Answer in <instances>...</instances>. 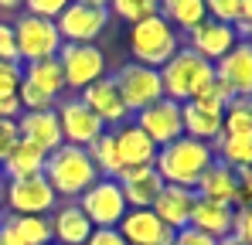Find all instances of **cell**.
<instances>
[{
    "label": "cell",
    "instance_id": "obj_7",
    "mask_svg": "<svg viewBox=\"0 0 252 245\" xmlns=\"http://www.w3.org/2000/svg\"><path fill=\"white\" fill-rule=\"evenodd\" d=\"M75 204L82 208V214L89 218L92 228H116V225L123 221V214L129 211L123 191H120V184H116V177H99L89 191L79 194Z\"/></svg>",
    "mask_w": 252,
    "mask_h": 245
},
{
    "label": "cell",
    "instance_id": "obj_15",
    "mask_svg": "<svg viewBox=\"0 0 252 245\" xmlns=\"http://www.w3.org/2000/svg\"><path fill=\"white\" fill-rule=\"evenodd\" d=\"M116 228L126 245H174V232L150 208H129Z\"/></svg>",
    "mask_w": 252,
    "mask_h": 245
},
{
    "label": "cell",
    "instance_id": "obj_27",
    "mask_svg": "<svg viewBox=\"0 0 252 245\" xmlns=\"http://www.w3.org/2000/svg\"><path fill=\"white\" fill-rule=\"evenodd\" d=\"M21 82H28L31 89L44 92L48 99H62L65 95V79H62V68L55 58H44V61H31V65H21Z\"/></svg>",
    "mask_w": 252,
    "mask_h": 245
},
{
    "label": "cell",
    "instance_id": "obj_5",
    "mask_svg": "<svg viewBox=\"0 0 252 245\" xmlns=\"http://www.w3.org/2000/svg\"><path fill=\"white\" fill-rule=\"evenodd\" d=\"M55 61L62 68V79H65V92L68 95H79L85 85H92L102 75H109L106 51L99 44H62L58 55H55Z\"/></svg>",
    "mask_w": 252,
    "mask_h": 245
},
{
    "label": "cell",
    "instance_id": "obj_47",
    "mask_svg": "<svg viewBox=\"0 0 252 245\" xmlns=\"http://www.w3.org/2000/svg\"><path fill=\"white\" fill-rule=\"evenodd\" d=\"M246 41H249V44H252V31H249V38H246Z\"/></svg>",
    "mask_w": 252,
    "mask_h": 245
},
{
    "label": "cell",
    "instance_id": "obj_28",
    "mask_svg": "<svg viewBox=\"0 0 252 245\" xmlns=\"http://www.w3.org/2000/svg\"><path fill=\"white\" fill-rule=\"evenodd\" d=\"M157 14L167 21L174 31L188 34L191 28H198L208 14H205V0H160Z\"/></svg>",
    "mask_w": 252,
    "mask_h": 245
},
{
    "label": "cell",
    "instance_id": "obj_1",
    "mask_svg": "<svg viewBox=\"0 0 252 245\" xmlns=\"http://www.w3.org/2000/svg\"><path fill=\"white\" fill-rule=\"evenodd\" d=\"M215 163V150L211 143H201V140H191V136H177L174 143L160 147L157 150V174L164 184H174V187H191L198 184V177Z\"/></svg>",
    "mask_w": 252,
    "mask_h": 245
},
{
    "label": "cell",
    "instance_id": "obj_23",
    "mask_svg": "<svg viewBox=\"0 0 252 245\" xmlns=\"http://www.w3.org/2000/svg\"><path fill=\"white\" fill-rule=\"evenodd\" d=\"M116 184H120V191H123V198H126V208H150L154 198L160 194V187H164V181H160V174H157L154 163L150 167L120 170Z\"/></svg>",
    "mask_w": 252,
    "mask_h": 245
},
{
    "label": "cell",
    "instance_id": "obj_41",
    "mask_svg": "<svg viewBox=\"0 0 252 245\" xmlns=\"http://www.w3.org/2000/svg\"><path fill=\"white\" fill-rule=\"evenodd\" d=\"M235 177H239V201L252 204V163L242 167V170H235Z\"/></svg>",
    "mask_w": 252,
    "mask_h": 245
},
{
    "label": "cell",
    "instance_id": "obj_44",
    "mask_svg": "<svg viewBox=\"0 0 252 245\" xmlns=\"http://www.w3.org/2000/svg\"><path fill=\"white\" fill-rule=\"evenodd\" d=\"M72 3H85V7H109V0H72Z\"/></svg>",
    "mask_w": 252,
    "mask_h": 245
},
{
    "label": "cell",
    "instance_id": "obj_35",
    "mask_svg": "<svg viewBox=\"0 0 252 245\" xmlns=\"http://www.w3.org/2000/svg\"><path fill=\"white\" fill-rule=\"evenodd\" d=\"M232 235L242 245H252V204H239L232 218Z\"/></svg>",
    "mask_w": 252,
    "mask_h": 245
},
{
    "label": "cell",
    "instance_id": "obj_22",
    "mask_svg": "<svg viewBox=\"0 0 252 245\" xmlns=\"http://www.w3.org/2000/svg\"><path fill=\"white\" fill-rule=\"evenodd\" d=\"M3 245H51V225L44 214H0Z\"/></svg>",
    "mask_w": 252,
    "mask_h": 245
},
{
    "label": "cell",
    "instance_id": "obj_34",
    "mask_svg": "<svg viewBox=\"0 0 252 245\" xmlns=\"http://www.w3.org/2000/svg\"><path fill=\"white\" fill-rule=\"evenodd\" d=\"M72 0H24V14L31 17H44V21H55Z\"/></svg>",
    "mask_w": 252,
    "mask_h": 245
},
{
    "label": "cell",
    "instance_id": "obj_17",
    "mask_svg": "<svg viewBox=\"0 0 252 245\" xmlns=\"http://www.w3.org/2000/svg\"><path fill=\"white\" fill-rule=\"evenodd\" d=\"M215 79L225 82L235 99H252V44L239 41L221 61H215Z\"/></svg>",
    "mask_w": 252,
    "mask_h": 245
},
{
    "label": "cell",
    "instance_id": "obj_18",
    "mask_svg": "<svg viewBox=\"0 0 252 245\" xmlns=\"http://www.w3.org/2000/svg\"><path fill=\"white\" fill-rule=\"evenodd\" d=\"M221 116H225V109L208 102V99L181 102V126H184V136H191V140L215 143L221 133Z\"/></svg>",
    "mask_w": 252,
    "mask_h": 245
},
{
    "label": "cell",
    "instance_id": "obj_3",
    "mask_svg": "<svg viewBox=\"0 0 252 245\" xmlns=\"http://www.w3.org/2000/svg\"><path fill=\"white\" fill-rule=\"evenodd\" d=\"M41 174H44V181L51 184V191H55L58 201H79V194L89 191L99 181L89 153H85L82 147H68V143H62L58 150L48 153Z\"/></svg>",
    "mask_w": 252,
    "mask_h": 245
},
{
    "label": "cell",
    "instance_id": "obj_8",
    "mask_svg": "<svg viewBox=\"0 0 252 245\" xmlns=\"http://www.w3.org/2000/svg\"><path fill=\"white\" fill-rule=\"evenodd\" d=\"M109 10L106 7H85V3H68L58 17H55V28H58V38L62 44H99V38L106 34L109 28Z\"/></svg>",
    "mask_w": 252,
    "mask_h": 245
},
{
    "label": "cell",
    "instance_id": "obj_2",
    "mask_svg": "<svg viewBox=\"0 0 252 245\" xmlns=\"http://www.w3.org/2000/svg\"><path fill=\"white\" fill-rule=\"evenodd\" d=\"M181 44H184V34L174 31L160 14H154V17L140 21V24H129V31H126L129 61L147 65V68H157V72L181 51Z\"/></svg>",
    "mask_w": 252,
    "mask_h": 245
},
{
    "label": "cell",
    "instance_id": "obj_29",
    "mask_svg": "<svg viewBox=\"0 0 252 245\" xmlns=\"http://www.w3.org/2000/svg\"><path fill=\"white\" fill-rule=\"evenodd\" d=\"M211 150H215L218 163H225L232 170H242V167L252 163V133H246V136H218L211 143Z\"/></svg>",
    "mask_w": 252,
    "mask_h": 245
},
{
    "label": "cell",
    "instance_id": "obj_19",
    "mask_svg": "<svg viewBox=\"0 0 252 245\" xmlns=\"http://www.w3.org/2000/svg\"><path fill=\"white\" fill-rule=\"evenodd\" d=\"M48 225H51V245H85L89 235L95 232L75 201L55 204V211L48 214Z\"/></svg>",
    "mask_w": 252,
    "mask_h": 245
},
{
    "label": "cell",
    "instance_id": "obj_30",
    "mask_svg": "<svg viewBox=\"0 0 252 245\" xmlns=\"http://www.w3.org/2000/svg\"><path fill=\"white\" fill-rule=\"evenodd\" d=\"M85 153H89V160L95 167V174L99 177H120V157H116V143H113V133L106 129L99 140H92L89 147H85Z\"/></svg>",
    "mask_w": 252,
    "mask_h": 245
},
{
    "label": "cell",
    "instance_id": "obj_6",
    "mask_svg": "<svg viewBox=\"0 0 252 245\" xmlns=\"http://www.w3.org/2000/svg\"><path fill=\"white\" fill-rule=\"evenodd\" d=\"M10 28H14V44H17V61H21V65L55 58L58 48H62V38H58L55 21L31 17V14L21 10L17 17H10Z\"/></svg>",
    "mask_w": 252,
    "mask_h": 245
},
{
    "label": "cell",
    "instance_id": "obj_31",
    "mask_svg": "<svg viewBox=\"0 0 252 245\" xmlns=\"http://www.w3.org/2000/svg\"><path fill=\"white\" fill-rule=\"evenodd\" d=\"M157 7H160V0H109L106 10H109V17L123 21L126 28H129V24H140V21L154 17Z\"/></svg>",
    "mask_w": 252,
    "mask_h": 245
},
{
    "label": "cell",
    "instance_id": "obj_38",
    "mask_svg": "<svg viewBox=\"0 0 252 245\" xmlns=\"http://www.w3.org/2000/svg\"><path fill=\"white\" fill-rule=\"evenodd\" d=\"M0 61H17V44H14V28L10 21H0ZM21 65V61H17Z\"/></svg>",
    "mask_w": 252,
    "mask_h": 245
},
{
    "label": "cell",
    "instance_id": "obj_37",
    "mask_svg": "<svg viewBox=\"0 0 252 245\" xmlns=\"http://www.w3.org/2000/svg\"><path fill=\"white\" fill-rule=\"evenodd\" d=\"M17 120H0V163L7 160V153L17 147Z\"/></svg>",
    "mask_w": 252,
    "mask_h": 245
},
{
    "label": "cell",
    "instance_id": "obj_42",
    "mask_svg": "<svg viewBox=\"0 0 252 245\" xmlns=\"http://www.w3.org/2000/svg\"><path fill=\"white\" fill-rule=\"evenodd\" d=\"M24 10V0H0V21H10Z\"/></svg>",
    "mask_w": 252,
    "mask_h": 245
},
{
    "label": "cell",
    "instance_id": "obj_25",
    "mask_svg": "<svg viewBox=\"0 0 252 245\" xmlns=\"http://www.w3.org/2000/svg\"><path fill=\"white\" fill-rule=\"evenodd\" d=\"M232 218H235V208L198 198L194 201V211H191V228L205 232V235H211L218 242V239H228L232 235Z\"/></svg>",
    "mask_w": 252,
    "mask_h": 245
},
{
    "label": "cell",
    "instance_id": "obj_16",
    "mask_svg": "<svg viewBox=\"0 0 252 245\" xmlns=\"http://www.w3.org/2000/svg\"><path fill=\"white\" fill-rule=\"evenodd\" d=\"M113 133V143H116V157H120V167L129 170V167H150V163L157 160V147H154V140L136 126L133 120L120 122L116 129H109Z\"/></svg>",
    "mask_w": 252,
    "mask_h": 245
},
{
    "label": "cell",
    "instance_id": "obj_11",
    "mask_svg": "<svg viewBox=\"0 0 252 245\" xmlns=\"http://www.w3.org/2000/svg\"><path fill=\"white\" fill-rule=\"evenodd\" d=\"M55 191L51 184L44 181V174H34V177H21V181H7L3 187V211L7 214H51L55 211Z\"/></svg>",
    "mask_w": 252,
    "mask_h": 245
},
{
    "label": "cell",
    "instance_id": "obj_4",
    "mask_svg": "<svg viewBox=\"0 0 252 245\" xmlns=\"http://www.w3.org/2000/svg\"><path fill=\"white\" fill-rule=\"evenodd\" d=\"M215 82V65L205 61L201 55H194L191 48L181 44V51L160 68V85H164V99L174 102H191L201 99Z\"/></svg>",
    "mask_w": 252,
    "mask_h": 245
},
{
    "label": "cell",
    "instance_id": "obj_32",
    "mask_svg": "<svg viewBox=\"0 0 252 245\" xmlns=\"http://www.w3.org/2000/svg\"><path fill=\"white\" fill-rule=\"evenodd\" d=\"M246 133H252V109L246 99H235L221 116V133L218 136H246Z\"/></svg>",
    "mask_w": 252,
    "mask_h": 245
},
{
    "label": "cell",
    "instance_id": "obj_39",
    "mask_svg": "<svg viewBox=\"0 0 252 245\" xmlns=\"http://www.w3.org/2000/svg\"><path fill=\"white\" fill-rule=\"evenodd\" d=\"M174 245H218L211 235H205V232H198V228H181V232H174Z\"/></svg>",
    "mask_w": 252,
    "mask_h": 245
},
{
    "label": "cell",
    "instance_id": "obj_20",
    "mask_svg": "<svg viewBox=\"0 0 252 245\" xmlns=\"http://www.w3.org/2000/svg\"><path fill=\"white\" fill-rule=\"evenodd\" d=\"M17 136L31 147H38L41 153H51L62 147V129L55 109H28L17 116Z\"/></svg>",
    "mask_w": 252,
    "mask_h": 245
},
{
    "label": "cell",
    "instance_id": "obj_9",
    "mask_svg": "<svg viewBox=\"0 0 252 245\" xmlns=\"http://www.w3.org/2000/svg\"><path fill=\"white\" fill-rule=\"evenodd\" d=\"M113 82L123 95L129 116L147 109L150 102L164 99V85H160V72L157 68H147V65H136V61H123L116 72H113Z\"/></svg>",
    "mask_w": 252,
    "mask_h": 245
},
{
    "label": "cell",
    "instance_id": "obj_40",
    "mask_svg": "<svg viewBox=\"0 0 252 245\" xmlns=\"http://www.w3.org/2000/svg\"><path fill=\"white\" fill-rule=\"evenodd\" d=\"M85 245H126V242H123V235H120V228H95Z\"/></svg>",
    "mask_w": 252,
    "mask_h": 245
},
{
    "label": "cell",
    "instance_id": "obj_48",
    "mask_svg": "<svg viewBox=\"0 0 252 245\" xmlns=\"http://www.w3.org/2000/svg\"><path fill=\"white\" fill-rule=\"evenodd\" d=\"M249 109H252V99H249Z\"/></svg>",
    "mask_w": 252,
    "mask_h": 245
},
{
    "label": "cell",
    "instance_id": "obj_33",
    "mask_svg": "<svg viewBox=\"0 0 252 245\" xmlns=\"http://www.w3.org/2000/svg\"><path fill=\"white\" fill-rule=\"evenodd\" d=\"M205 14L211 21H221V24H239L242 0H205Z\"/></svg>",
    "mask_w": 252,
    "mask_h": 245
},
{
    "label": "cell",
    "instance_id": "obj_36",
    "mask_svg": "<svg viewBox=\"0 0 252 245\" xmlns=\"http://www.w3.org/2000/svg\"><path fill=\"white\" fill-rule=\"evenodd\" d=\"M17 89H21V65L0 61V95H17Z\"/></svg>",
    "mask_w": 252,
    "mask_h": 245
},
{
    "label": "cell",
    "instance_id": "obj_43",
    "mask_svg": "<svg viewBox=\"0 0 252 245\" xmlns=\"http://www.w3.org/2000/svg\"><path fill=\"white\" fill-rule=\"evenodd\" d=\"M239 24H246L252 31V0H242V17H239Z\"/></svg>",
    "mask_w": 252,
    "mask_h": 245
},
{
    "label": "cell",
    "instance_id": "obj_45",
    "mask_svg": "<svg viewBox=\"0 0 252 245\" xmlns=\"http://www.w3.org/2000/svg\"><path fill=\"white\" fill-rule=\"evenodd\" d=\"M218 245H242V242H239L235 235H228V239H218Z\"/></svg>",
    "mask_w": 252,
    "mask_h": 245
},
{
    "label": "cell",
    "instance_id": "obj_10",
    "mask_svg": "<svg viewBox=\"0 0 252 245\" xmlns=\"http://www.w3.org/2000/svg\"><path fill=\"white\" fill-rule=\"evenodd\" d=\"M55 116H58V129H62V143H68V147L85 150L92 140H99L106 133L99 116L92 109H85V102L79 95H68V92L55 102Z\"/></svg>",
    "mask_w": 252,
    "mask_h": 245
},
{
    "label": "cell",
    "instance_id": "obj_21",
    "mask_svg": "<svg viewBox=\"0 0 252 245\" xmlns=\"http://www.w3.org/2000/svg\"><path fill=\"white\" fill-rule=\"evenodd\" d=\"M194 201H198V194H194L191 187H174V184H164V187H160V194H157L154 204H150V211L167 225L170 232H181V228H188V225H191Z\"/></svg>",
    "mask_w": 252,
    "mask_h": 245
},
{
    "label": "cell",
    "instance_id": "obj_13",
    "mask_svg": "<svg viewBox=\"0 0 252 245\" xmlns=\"http://www.w3.org/2000/svg\"><path fill=\"white\" fill-rule=\"evenodd\" d=\"M235 44H239L235 28H232V24H221V21H211V17H205L198 28H191V31L184 34V48H191L194 55H201L211 65L221 61Z\"/></svg>",
    "mask_w": 252,
    "mask_h": 245
},
{
    "label": "cell",
    "instance_id": "obj_26",
    "mask_svg": "<svg viewBox=\"0 0 252 245\" xmlns=\"http://www.w3.org/2000/svg\"><path fill=\"white\" fill-rule=\"evenodd\" d=\"M44 160H48V153H41L38 147H31V143H24V140H17V147L7 153V160L0 163V177H3V181L34 177V174L44 170Z\"/></svg>",
    "mask_w": 252,
    "mask_h": 245
},
{
    "label": "cell",
    "instance_id": "obj_14",
    "mask_svg": "<svg viewBox=\"0 0 252 245\" xmlns=\"http://www.w3.org/2000/svg\"><path fill=\"white\" fill-rule=\"evenodd\" d=\"M79 99L85 102V109H92L99 116V122L106 129H116L120 122L129 120V109H126V102H123V95H120V89H116V82H113V75H102L99 82L85 85L82 92H79Z\"/></svg>",
    "mask_w": 252,
    "mask_h": 245
},
{
    "label": "cell",
    "instance_id": "obj_49",
    "mask_svg": "<svg viewBox=\"0 0 252 245\" xmlns=\"http://www.w3.org/2000/svg\"><path fill=\"white\" fill-rule=\"evenodd\" d=\"M0 245H3V242H0Z\"/></svg>",
    "mask_w": 252,
    "mask_h": 245
},
{
    "label": "cell",
    "instance_id": "obj_46",
    "mask_svg": "<svg viewBox=\"0 0 252 245\" xmlns=\"http://www.w3.org/2000/svg\"><path fill=\"white\" fill-rule=\"evenodd\" d=\"M3 187H7V181L0 177V214H3Z\"/></svg>",
    "mask_w": 252,
    "mask_h": 245
},
{
    "label": "cell",
    "instance_id": "obj_24",
    "mask_svg": "<svg viewBox=\"0 0 252 245\" xmlns=\"http://www.w3.org/2000/svg\"><path fill=\"white\" fill-rule=\"evenodd\" d=\"M194 194L205 198V201H215V204H228V208H239L242 204L239 201V177H235V170L225 167V163H218V160L198 177Z\"/></svg>",
    "mask_w": 252,
    "mask_h": 245
},
{
    "label": "cell",
    "instance_id": "obj_12",
    "mask_svg": "<svg viewBox=\"0 0 252 245\" xmlns=\"http://www.w3.org/2000/svg\"><path fill=\"white\" fill-rule=\"evenodd\" d=\"M129 120L154 140L157 150L167 147V143H174L177 136H184V126H181V102H174V99H157V102H150L147 109L133 113Z\"/></svg>",
    "mask_w": 252,
    "mask_h": 245
}]
</instances>
